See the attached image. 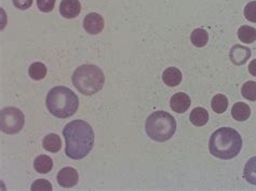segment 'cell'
<instances>
[{"label": "cell", "instance_id": "6da1fadb", "mask_svg": "<svg viewBox=\"0 0 256 191\" xmlns=\"http://www.w3.org/2000/svg\"><path fill=\"white\" fill-rule=\"evenodd\" d=\"M65 154L70 159L80 160L90 154L94 145L92 126L84 120L70 122L63 130Z\"/></svg>", "mask_w": 256, "mask_h": 191}, {"label": "cell", "instance_id": "7a4b0ae2", "mask_svg": "<svg viewBox=\"0 0 256 191\" xmlns=\"http://www.w3.org/2000/svg\"><path fill=\"white\" fill-rule=\"evenodd\" d=\"M241 147V136L232 128H220L216 130L208 142V149H210L211 154L224 160H229L237 156Z\"/></svg>", "mask_w": 256, "mask_h": 191}, {"label": "cell", "instance_id": "3957f363", "mask_svg": "<svg viewBox=\"0 0 256 191\" xmlns=\"http://www.w3.org/2000/svg\"><path fill=\"white\" fill-rule=\"evenodd\" d=\"M46 108L54 117L65 119L75 114L79 107V98L70 88L54 86L46 95Z\"/></svg>", "mask_w": 256, "mask_h": 191}, {"label": "cell", "instance_id": "277c9868", "mask_svg": "<svg viewBox=\"0 0 256 191\" xmlns=\"http://www.w3.org/2000/svg\"><path fill=\"white\" fill-rule=\"evenodd\" d=\"M72 84L84 95H93L100 91L105 84L103 72L96 65H82L74 72L72 77Z\"/></svg>", "mask_w": 256, "mask_h": 191}, {"label": "cell", "instance_id": "5b68a950", "mask_svg": "<svg viewBox=\"0 0 256 191\" xmlns=\"http://www.w3.org/2000/svg\"><path fill=\"white\" fill-rule=\"evenodd\" d=\"M145 130L152 140L159 142L169 140L176 130V121L166 112H156L146 120Z\"/></svg>", "mask_w": 256, "mask_h": 191}, {"label": "cell", "instance_id": "8992f818", "mask_svg": "<svg viewBox=\"0 0 256 191\" xmlns=\"http://www.w3.org/2000/svg\"><path fill=\"white\" fill-rule=\"evenodd\" d=\"M25 124L23 112L16 107H6L0 112V128L6 134H16L21 132Z\"/></svg>", "mask_w": 256, "mask_h": 191}, {"label": "cell", "instance_id": "52a82bcc", "mask_svg": "<svg viewBox=\"0 0 256 191\" xmlns=\"http://www.w3.org/2000/svg\"><path fill=\"white\" fill-rule=\"evenodd\" d=\"M104 25V18L96 12L89 13L84 20V28L90 35H98L103 30Z\"/></svg>", "mask_w": 256, "mask_h": 191}, {"label": "cell", "instance_id": "ba28073f", "mask_svg": "<svg viewBox=\"0 0 256 191\" xmlns=\"http://www.w3.org/2000/svg\"><path fill=\"white\" fill-rule=\"evenodd\" d=\"M79 180V175L74 168H64L58 173V182L63 188H72Z\"/></svg>", "mask_w": 256, "mask_h": 191}, {"label": "cell", "instance_id": "9c48e42d", "mask_svg": "<svg viewBox=\"0 0 256 191\" xmlns=\"http://www.w3.org/2000/svg\"><path fill=\"white\" fill-rule=\"evenodd\" d=\"M82 11L79 0H62L60 4V13L65 18H75Z\"/></svg>", "mask_w": 256, "mask_h": 191}, {"label": "cell", "instance_id": "30bf717a", "mask_svg": "<svg viewBox=\"0 0 256 191\" xmlns=\"http://www.w3.org/2000/svg\"><path fill=\"white\" fill-rule=\"evenodd\" d=\"M251 56V49L248 46L236 44L232 48L230 53H229V58L234 65H244L246 63V60Z\"/></svg>", "mask_w": 256, "mask_h": 191}, {"label": "cell", "instance_id": "8fae6325", "mask_svg": "<svg viewBox=\"0 0 256 191\" xmlns=\"http://www.w3.org/2000/svg\"><path fill=\"white\" fill-rule=\"evenodd\" d=\"M190 98L184 92H178L174 94L170 100L171 108L178 114H184L185 112H187V109L190 107Z\"/></svg>", "mask_w": 256, "mask_h": 191}, {"label": "cell", "instance_id": "7c38bea8", "mask_svg": "<svg viewBox=\"0 0 256 191\" xmlns=\"http://www.w3.org/2000/svg\"><path fill=\"white\" fill-rule=\"evenodd\" d=\"M182 78L183 74L176 67H169L162 74L164 82L169 86H178L182 82Z\"/></svg>", "mask_w": 256, "mask_h": 191}, {"label": "cell", "instance_id": "4fadbf2b", "mask_svg": "<svg viewBox=\"0 0 256 191\" xmlns=\"http://www.w3.org/2000/svg\"><path fill=\"white\" fill-rule=\"evenodd\" d=\"M42 146L46 150V152L56 154V152H60V148H62V140H60L58 135L51 133L49 135H46L44 138Z\"/></svg>", "mask_w": 256, "mask_h": 191}, {"label": "cell", "instance_id": "5bb4252c", "mask_svg": "<svg viewBox=\"0 0 256 191\" xmlns=\"http://www.w3.org/2000/svg\"><path fill=\"white\" fill-rule=\"evenodd\" d=\"M34 168L40 174H46L49 173L53 168V161L49 156H38L34 161Z\"/></svg>", "mask_w": 256, "mask_h": 191}, {"label": "cell", "instance_id": "9a60e30c", "mask_svg": "<svg viewBox=\"0 0 256 191\" xmlns=\"http://www.w3.org/2000/svg\"><path fill=\"white\" fill-rule=\"evenodd\" d=\"M232 116L237 121H246L251 116V108L244 103H237L232 106Z\"/></svg>", "mask_w": 256, "mask_h": 191}, {"label": "cell", "instance_id": "2e32d148", "mask_svg": "<svg viewBox=\"0 0 256 191\" xmlns=\"http://www.w3.org/2000/svg\"><path fill=\"white\" fill-rule=\"evenodd\" d=\"M190 120L194 126H204L208 121V112L204 108L197 107L190 112Z\"/></svg>", "mask_w": 256, "mask_h": 191}, {"label": "cell", "instance_id": "e0dca14e", "mask_svg": "<svg viewBox=\"0 0 256 191\" xmlns=\"http://www.w3.org/2000/svg\"><path fill=\"white\" fill-rule=\"evenodd\" d=\"M238 38L244 44H253L256 40V30L251 26H241L238 30Z\"/></svg>", "mask_w": 256, "mask_h": 191}, {"label": "cell", "instance_id": "ac0fdd59", "mask_svg": "<svg viewBox=\"0 0 256 191\" xmlns=\"http://www.w3.org/2000/svg\"><path fill=\"white\" fill-rule=\"evenodd\" d=\"M190 42L194 46H197V48L204 46L208 42V32L204 30V28L194 30L190 35Z\"/></svg>", "mask_w": 256, "mask_h": 191}, {"label": "cell", "instance_id": "d6986e66", "mask_svg": "<svg viewBox=\"0 0 256 191\" xmlns=\"http://www.w3.org/2000/svg\"><path fill=\"white\" fill-rule=\"evenodd\" d=\"M244 180L252 184V185H256V156H253L250 160L246 162L244 170Z\"/></svg>", "mask_w": 256, "mask_h": 191}, {"label": "cell", "instance_id": "ffe728a7", "mask_svg": "<svg viewBox=\"0 0 256 191\" xmlns=\"http://www.w3.org/2000/svg\"><path fill=\"white\" fill-rule=\"evenodd\" d=\"M211 107L214 112L216 114H223L226 112L228 107V98L223 94H218L212 98Z\"/></svg>", "mask_w": 256, "mask_h": 191}, {"label": "cell", "instance_id": "44dd1931", "mask_svg": "<svg viewBox=\"0 0 256 191\" xmlns=\"http://www.w3.org/2000/svg\"><path fill=\"white\" fill-rule=\"evenodd\" d=\"M46 67L44 64L40 63V62H36L30 66V76L32 79L34 80H42L46 77Z\"/></svg>", "mask_w": 256, "mask_h": 191}, {"label": "cell", "instance_id": "7402d4cb", "mask_svg": "<svg viewBox=\"0 0 256 191\" xmlns=\"http://www.w3.org/2000/svg\"><path fill=\"white\" fill-rule=\"evenodd\" d=\"M241 93L242 96L244 98L255 102L256 100V82L255 81H248L244 86H242L241 88Z\"/></svg>", "mask_w": 256, "mask_h": 191}, {"label": "cell", "instance_id": "603a6c76", "mask_svg": "<svg viewBox=\"0 0 256 191\" xmlns=\"http://www.w3.org/2000/svg\"><path fill=\"white\" fill-rule=\"evenodd\" d=\"M244 16L248 21L256 23V2H251L246 6Z\"/></svg>", "mask_w": 256, "mask_h": 191}, {"label": "cell", "instance_id": "cb8c5ba5", "mask_svg": "<svg viewBox=\"0 0 256 191\" xmlns=\"http://www.w3.org/2000/svg\"><path fill=\"white\" fill-rule=\"evenodd\" d=\"M54 6H56V0H37L38 9L44 13L51 12L53 9H54Z\"/></svg>", "mask_w": 256, "mask_h": 191}, {"label": "cell", "instance_id": "d4e9b609", "mask_svg": "<svg viewBox=\"0 0 256 191\" xmlns=\"http://www.w3.org/2000/svg\"><path fill=\"white\" fill-rule=\"evenodd\" d=\"M52 189H53L52 185L46 180H37L32 185V191H39V190L51 191Z\"/></svg>", "mask_w": 256, "mask_h": 191}, {"label": "cell", "instance_id": "484cf974", "mask_svg": "<svg viewBox=\"0 0 256 191\" xmlns=\"http://www.w3.org/2000/svg\"><path fill=\"white\" fill-rule=\"evenodd\" d=\"M13 4L20 10H28L32 4V0H12Z\"/></svg>", "mask_w": 256, "mask_h": 191}, {"label": "cell", "instance_id": "4316f807", "mask_svg": "<svg viewBox=\"0 0 256 191\" xmlns=\"http://www.w3.org/2000/svg\"><path fill=\"white\" fill-rule=\"evenodd\" d=\"M248 72H250L252 76L256 77V60H252L250 65H248Z\"/></svg>", "mask_w": 256, "mask_h": 191}]
</instances>
